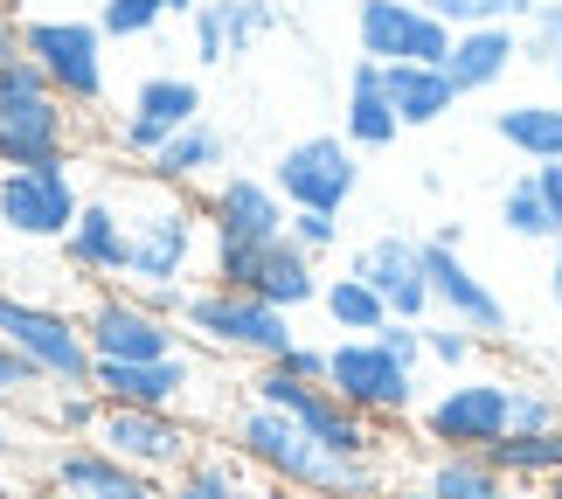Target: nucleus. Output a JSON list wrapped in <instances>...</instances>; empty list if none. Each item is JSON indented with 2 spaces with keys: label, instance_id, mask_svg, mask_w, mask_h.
<instances>
[{
  "label": "nucleus",
  "instance_id": "5",
  "mask_svg": "<svg viewBox=\"0 0 562 499\" xmlns=\"http://www.w3.org/2000/svg\"><path fill=\"white\" fill-rule=\"evenodd\" d=\"M244 388H250L257 402L285 409V417L306 430L319 451H334V458H382V451H389V444H382V423H369L361 409H348L327 382H299V375H285L278 361H257Z\"/></svg>",
  "mask_w": 562,
  "mask_h": 499
},
{
  "label": "nucleus",
  "instance_id": "10",
  "mask_svg": "<svg viewBox=\"0 0 562 499\" xmlns=\"http://www.w3.org/2000/svg\"><path fill=\"white\" fill-rule=\"evenodd\" d=\"M327 388L348 409H361L369 423H409L417 417V402H424V388H417V367H403L375 333H361V340H334L327 347Z\"/></svg>",
  "mask_w": 562,
  "mask_h": 499
},
{
  "label": "nucleus",
  "instance_id": "25",
  "mask_svg": "<svg viewBox=\"0 0 562 499\" xmlns=\"http://www.w3.org/2000/svg\"><path fill=\"white\" fill-rule=\"evenodd\" d=\"M382 91L396 104L403 133H417V125H438L459 112V91H451L445 63H382Z\"/></svg>",
  "mask_w": 562,
  "mask_h": 499
},
{
  "label": "nucleus",
  "instance_id": "7",
  "mask_svg": "<svg viewBox=\"0 0 562 499\" xmlns=\"http://www.w3.org/2000/svg\"><path fill=\"white\" fill-rule=\"evenodd\" d=\"M83 181L77 160H42V167H0V236L21 250H56L77 229Z\"/></svg>",
  "mask_w": 562,
  "mask_h": 499
},
{
  "label": "nucleus",
  "instance_id": "36",
  "mask_svg": "<svg viewBox=\"0 0 562 499\" xmlns=\"http://www.w3.org/2000/svg\"><path fill=\"white\" fill-rule=\"evenodd\" d=\"M507 409H514V438H535V430H555L562 423V396H555L549 382H528V375H514Z\"/></svg>",
  "mask_w": 562,
  "mask_h": 499
},
{
  "label": "nucleus",
  "instance_id": "27",
  "mask_svg": "<svg viewBox=\"0 0 562 499\" xmlns=\"http://www.w3.org/2000/svg\"><path fill=\"white\" fill-rule=\"evenodd\" d=\"M223 160H229L223 133L194 118L188 133H175V139H167L154 160H146V173H154V181H167V188H181V194H202V188L215 181V173H223Z\"/></svg>",
  "mask_w": 562,
  "mask_h": 499
},
{
  "label": "nucleus",
  "instance_id": "40",
  "mask_svg": "<svg viewBox=\"0 0 562 499\" xmlns=\"http://www.w3.org/2000/svg\"><path fill=\"white\" fill-rule=\"evenodd\" d=\"M285 236H292L306 257H327V250H340V215H327V208H292Z\"/></svg>",
  "mask_w": 562,
  "mask_h": 499
},
{
  "label": "nucleus",
  "instance_id": "31",
  "mask_svg": "<svg viewBox=\"0 0 562 499\" xmlns=\"http://www.w3.org/2000/svg\"><path fill=\"white\" fill-rule=\"evenodd\" d=\"M501 229L507 236H521V243H555V215H549V194L542 181H535V167L528 173H514V181L501 188Z\"/></svg>",
  "mask_w": 562,
  "mask_h": 499
},
{
  "label": "nucleus",
  "instance_id": "28",
  "mask_svg": "<svg viewBox=\"0 0 562 499\" xmlns=\"http://www.w3.org/2000/svg\"><path fill=\"white\" fill-rule=\"evenodd\" d=\"M493 139L514 146L528 167H555L562 160V104H542V98L507 104V112H493Z\"/></svg>",
  "mask_w": 562,
  "mask_h": 499
},
{
  "label": "nucleus",
  "instance_id": "48",
  "mask_svg": "<svg viewBox=\"0 0 562 499\" xmlns=\"http://www.w3.org/2000/svg\"><path fill=\"white\" fill-rule=\"evenodd\" d=\"M0 499H21V486L8 479V465H0Z\"/></svg>",
  "mask_w": 562,
  "mask_h": 499
},
{
  "label": "nucleus",
  "instance_id": "49",
  "mask_svg": "<svg viewBox=\"0 0 562 499\" xmlns=\"http://www.w3.org/2000/svg\"><path fill=\"white\" fill-rule=\"evenodd\" d=\"M549 70H555V83H562V56H555V63H549Z\"/></svg>",
  "mask_w": 562,
  "mask_h": 499
},
{
  "label": "nucleus",
  "instance_id": "35",
  "mask_svg": "<svg viewBox=\"0 0 562 499\" xmlns=\"http://www.w3.org/2000/svg\"><path fill=\"white\" fill-rule=\"evenodd\" d=\"M424 8L438 14L445 29H493V21H514V29H521L535 14V0H424Z\"/></svg>",
  "mask_w": 562,
  "mask_h": 499
},
{
  "label": "nucleus",
  "instance_id": "14",
  "mask_svg": "<svg viewBox=\"0 0 562 499\" xmlns=\"http://www.w3.org/2000/svg\"><path fill=\"white\" fill-rule=\"evenodd\" d=\"M91 438L112 451V458H125L133 472H146V479H175V472L202 451V423L181 417V409H125V402H104V417Z\"/></svg>",
  "mask_w": 562,
  "mask_h": 499
},
{
  "label": "nucleus",
  "instance_id": "8",
  "mask_svg": "<svg viewBox=\"0 0 562 499\" xmlns=\"http://www.w3.org/2000/svg\"><path fill=\"white\" fill-rule=\"evenodd\" d=\"M514 375H451V388H438L430 402H417V438L430 451H493L501 438H514Z\"/></svg>",
  "mask_w": 562,
  "mask_h": 499
},
{
  "label": "nucleus",
  "instance_id": "41",
  "mask_svg": "<svg viewBox=\"0 0 562 499\" xmlns=\"http://www.w3.org/2000/svg\"><path fill=\"white\" fill-rule=\"evenodd\" d=\"M375 340H382L403 367H417V375H424V361H430V354H424V319H389Z\"/></svg>",
  "mask_w": 562,
  "mask_h": 499
},
{
  "label": "nucleus",
  "instance_id": "47",
  "mask_svg": "<svg viewBox=\"0 0 562 499\" xmlns=\"http://www.w3.org/2000/svg\"><path fill=\"white\" fill-rule=\"evenodd\" d=\"M535 499H562V472H549V479L535 486Z\"/></svg>",
  "mask_w": 562,
  "mask_h": 499
},
{
  "label": "nucleus",
  "instance_id": "23",
  "mask_svg": "<svg viewBox=\"0 0 562 499\" xmlns=\"http://www.w3.org/2000/svg\"><path fill=\"white\" fill-rule=\"evenodd\" d=\"M514 63H521V29H514V21H493V29H451L445 77H451V91H459V98L501 91Z\"/></svg>",
  "mask_w": 562,
  "mask_h": 499
},
{
  "label": "nucleus",
  "instance_id": "18",
  "mask_svg": "<svg viewBox=\"0 0 562 499\" xmlns=\"http://www.w3.org/2000/svg\"><path fill=\"white\" fill-rule=\"evenodd\" d=\"M91 388L125 409H181L188 417L194 388H209V367H202V347H181L167 361H98Z\"/></svg>",
  "mask_w": 562,
  "mask_h": 499
},
{
  "label": "nucleus",
  "instance_id": "16",
  "mask_svg": "<svg viewBox=\"0 0 562 499\" xmlns=\"http://www.w3.org/2000/svg\"><path fill=\"white\" fill-rule=\"evenodd\" d=\"M194 202H202L209 243H278L292 223V208L271 188V173H215Z\"/></svg>",
  "mask_w": 562,
  "mask_h": 499
},
{
  "label": "nucleus",
  "instance_id": "37",
  "mask_svg": "<svg viewBox=\"0 0 562 499\" xmlns=\"http://www.w3.org/2000/svg\"><path fill=\"white\" fill-rule=\"evenodd\" d=\"M167 21V8L160 0H104L98 8V29H104V42H146Z\"/></svg>",
  "mask_w": 562,
  "mask_h": 499
},
{
  "label": "nucleus",
  "instance_id": "4",
  "mask_svg": "<svg viewBox=\"0 0 562 499\" xmlns=\"http://www.w3.org/2000/svg\"><path fill=\"white\" fill-rule=\"evenodd\" d=\"M181 333L188 347H202V354H223V361H278L285 347L299 340L292 333V313L265 306V298L250 292H229V285H188L181 298Z\"/></svg>",
  "mask_w": 562,
  "mask_h": 499
},
{
  "label": "nucleus",
  "instance_id": "42",
  "mask_svg": "<svg viewBox=\"0 0 562 499\" xmlns=\"http://www.w3.org/2000/svg\"><path fill=\"white\" fill-rule=\"evenodd\" d=\"M278 367L299 382H327V347H313V340H292L285 354H278Z\"/></svg>",
  "mask_w": 562,
  "mask_h": 499
},
{
  "label": "nucleus",
  "instance_id": "9",
  "mask_svg": "<svg viewBox=\"0 0 562 499\" xmlns=\"http://www.w3.org/2000/svg\"><path fill=\"white\" fill-rule=\"evenodd\" d=\"M209 285H229V292H250L278 313H306L319 306V257H306L292 236L278 243H209Z\"/></svg>",
  "mask_w": 562,
  "mask_h": 499
},
{
  "label": "nucleus",
  "instance_id": "3",
  "mask_svg": "<svg viewBox=\"0 0 562 499\" xmlns=\"http://www.w3.org/2000/svg\"><path fill=\"white\" fill-rule=\"evenodd\" d=\"M83 112L49 91L35 56L0 63V167H42V160H77Z\"/></svg>",
  "mask_w": 562,
  "mask_h": 499
},
{
  "label": "nucleus",
  "instance_id": "24",
  "mask_svg": "<svg viewBox=\"0 0 562 499\" xmlns=\"http://www.w3.org/2000/svg\"><path fill=\"white\" fill-rule=\"evenodd\" d=\"M340 139H348L355 154H382V146L403 139V118H396V104H389V91H382V63H369V56H355V70H348Z\"/></svg>",
  "mask_w": 562,
  "mask_h": 499
},
{
  "label": "nucleus",
  "instance_id": "15",
  "mask_svg": "<svg viewBox=\"0 0 562 499\" xmlns=\"http://www.w3.org/2000/svg\"><path fill=\"white\" fill-rule=\"evenodd\" d=\"M271 188L285 194V208H327L340 215L361 188V154L340 133H306L271 160Z\"/></svg>",
  "mask_w": 562,
  "mask_h": 499
},
{
  "label": "nucleus",
  "instance_id": "21",
  "mask_svg": "<svg viewBox=\"0 0 562 499\" xmlns=\"http://www.w3.org/2000/svg\"><path fill=\"white\" fill-rule=\"evenodd\" d=\"M348 271L361 277V285L382 292L389 319H430V277H424V236H403V229H382L369 236Z\"/></svg>",
  "mask_w": 562,
  "mask_h": 499
},
{
  "label": "nucleus",
  "instance_id": "17",
  "mask_svg": "<svg viewBox=\"0 0 562 499\" xmlns=\"http://www.w3.org/2000/svg\"><path fill=\"white\" fill-rule=\"evenodd\" d=\"M355 49L369 63H445L451 29L424 0H355Z\"/></svg>",
  "mask_w": 562,
  "mask_h": 499
},
{
  "label": "nucleus",
  "instance_id": "19",
  "mask_svg": "<svg viewBox=\"0 0 562 499\" xmlns=\"http://www.w3.org/2000/svg\"><path fill=\"white\" fill-rule=\"evenodd\" d=\"M42 479H49L56 499H160V479L112 458L98 438H49Z\"/></svg>",
  "mask_w": 562,
  "mask_h": 499
},
{
  "label": "nucleus",
  "instance_id": "26",
  "mask_svg": "<svg viewBox=\"0 0 562 499\" xmlns=\"http://www.w3.org/2000/svg\"><path fill=\"white\" fill-rule=\"evenodd\" d=\"M417 479L430 486V499H528L486 451H430Z\"/></svg>",
  "mask_w": 562,
  "mask_h": 499
},
{
  "label": "nucleus",
  "instance_id": "29",
  "mask_svg": "<svg viewBox=\"0 0 562 499\" xmlns=\"http://www.w3.org/2000/svg\"><path fill=\"white\" fill-rule=\"evenodd\" d=\"M319 313H327V327L340 340H361V333H382L389 327V306H382V292L375 285H361L355 271H340L319 285Z\"/></svg>",
  "mask_w": 562,
  "mask_h": 499
},
{
  "label": "nucleus",
  "instance_id": "33",
  "mask_svg": "<svg viewBox=\"0 0 562 499\" xmlns=\"http://www.w3.org/2000/svg\"><path fill=\"white\" fill-rule=\"evenodd\" d=\"M215 14H223V42H229V63L250 56L265 35H278V0H215Z\"/></svg>",
  "mask_w": 562,
  "mask_h": 499
},
{
  "label": "nucleus",
  "instance_id": "20",
  "mask_svg": "<svg viewBox=\"0 0 562 499\" xmlns=\"http://www.w3.org/2000/svg\"><path fill=\"white\" fill-rule=\"evenodd\" d=\"M424 277H430V313L459 319L465 333L501 340V333L514 327V319H507V298L465 264V250H451V243H438V236H424Z\"/></svg>",
  "mask_w": 562,
  "mask_h": 499
},
{
  "label": "nucleus",
  "instance_id": "39",
  "mask_svg": "<svg viewBox=\"0 0 562 499\" xmlns=\"http://www.w3.org/2000/svg\"><path fill=\"white\" fill-rule=\"evenodd\" d=\"M42 388H49V382H42V367L0 340V409H35Z\"/></svg>",
  "mask_w": 562,
  "mask_h": 499
},
{
  "label": "nucleus",
  "instance_id": "34",
  "mask_svg": "<svg viewBox=\"0 0 562 499\" xmlns=\"http://www.w3.org/2000/svg\"><path fill=\"white\" fill-rule=\"evenodd\" d=\"M424 354H430V367H445V375H465V367L486 354V340L465 333L459 319H424Z\"/></svg>",
  "mask_w": 562,
  "mask_h": 499
},
{
  "label": "nucleus",
  "instance_id": "22",
  "mask_svg": "<svg viewBox=\"0 0 562 499\" xmlns=\"http://www.w3.org/2000/svg\"><path fill=\"white\" fill-rule=\"evenodd\" d=\"M63 271L77 277V285H119L125 277V208H119V194L104 188V194H83V208H77V229L63 236Z\"/></svg>",
  "mask_w": 562,
  "mask_h": 499
},
{
  "label": "nucleus",
  "instance_id": "6",
  "mask_svg": "<svg viewBox=\"0 0 562 499\" xmlns=\"http://www.w3.org/2000/svg\"><path fill=\"white\" fill-rule=\"evenodd\" d=\"M0 340L14 347V354H29L42 367V382L56 388H91V340H83V319L70 306H56V298H29L14 285H0Z\"/></svg>",
  "mask_w": 562,
  "mask_h": 499
},
{
  "label": "nucleus",
  "instance_id": "12",
  "mask_svg": "<svg viewBox=\"0 0 562 499\" xmlns=\"http://www.w3.org/2000/svg\"><path fill=\"white\" fill-rule=\"evenodd\" d=\"M21 56L42 63L49 91L77 112H98L104 104V29L83 14H42V21H21Z\"/></svg>",
  "mask_w": 562,
  "mask_h": 499
},
{
  "label": "nucleus",
  "instance_id": "30",
  "mask_svg": "<svg viewBox=\"0 0 562 499\" xmlns=\"http://www.w3.org/2000/svg\"><path fill=\"white\" fill-rule=\"evenodd\" d=\"M244 479H250V465L236 458V451H194V458L175 472V479L160 486V499H244Z\"/></svg>",
  "mask_w": 562,
  "mask_h": 499
},
{
  "label": "nucleus",
  "instance_id": "43",
  "mask_svg": "<svg viewBox=\"0 0 562 499\" xmlns=\"http://www.w3.org/2000/svg\"><path fill=\"white\" fill-rule=\"evenodd\" d=\"M535 181H542V194H549V215H555V229H562V160H555V167H535Z\"/></svg>",
  "mask_w": 562,
  "mask_h": 499
},
{
  "label": "nucleus",
  "instance_id": "38",
  "mask_svg": "<svg viewBox=\"0 0 562 499\" xmlns=\"http://www.w3.org/2000/svg\"><path fill=\"white\" fill-rule=\"evenodd\" d=\"M562 56V0H535V14L521 21V63H549Z\"/></svg>",
  "mask_w": 562,
  "mask_h": 499
},
{
  "label": "nucleus",
  "instance_id": "45",
  "mask_svg": "<svg viewBox=\"0 0 562 499\" xmlns=\"http://www.w3.org/2000/svg\"><path fill=\"white\" fill-rule=\"evenodd\" d=\"M382 499H430V486L417 479V472H409V479H389V486H382Z\"/></svg>",
  "mask_w": 562,
  "mask_h": 499
},
{
  "label": "nucleus",
  "instance_id": "1",
  "mask_svg": "<svg viewBox=\"0 0 562 499\" xmlns=\"http://www.w3.org/2000/svg\"><path fill=\"white\" fill-rule=\"evenodd\" d=\"M223 444L250 472L292 486L299 499H382V486H389V465L382 458H334V451H319L306 430L285 417V409L257 402L250 388L236 396V409L223 417Z\"/></svg>",
  "mask_w": 562,
  "mask_h": 499
},
{
  "label": "nucleus",
  "instance_id": "44",
  "mask_svg": "<svg viewBox=\"0 0 562 499\" xmlns=\"http://www.w3.org/2000/svg\"><path fill=\"white\" fill-rule=\"evenodd\" d=\"M8 56H21V21L0 8V63H8Z\"/></svg>",
  "mask_w": 562,
  "mask_h": 499
},
{
  "label": "nucleus",
  "instance_id": "46",
  "mask_svg": "<svg viewBox=\"0 0 562 499\" xmlns=\"http://www.w3.org/2000/svg\"><path fill=\"white\" fill-rule=\"evenodd\" d=\"M549 306L562 313V236L549 243Z\"/></svg>",
  "mask_w": 562,
  "mask_h": 499
},
{
  "label": "nucleus",
  "instance_id": "32",
  "mask_svg": "<svg viewBox=\"0 0 562 499\" xmlns=\"http://www.w3.org/2000/svg\"><path fill=\"white\" fill-rule=\"evenodd\" d=\"M29 417H35V430H49V438H91L98 417H104V396L98 388H56L49 382Z\"/></svg>",
  "mask_w": 562,
  "mask_h": 499
},
{
  "label": "nucleus",
  "instance_id": "13",
  "mask_svg": "<svg viewBox=\"0 0 562 499\" xmlns=\"http://www.w3.org/2000/svg\"><path fill=\"white\" fill-rule=\"evenodd\" d=\"M202 118V83L181 77V70H154V77H139L133 83V98L119 104V118H112V133H104V146H112L119 160H154L175 133H188V125Z\"/></svg>",
  "mask_w": 562,
  "mask_h": 499
},
{
  "label": "nucleus",
  "instance_id": "11",
  "mask_svg": "<svg viewBox=\"0 0 562 499\" xmlns=\"http://www.w3.org/2000/svg\"><path fill=\"white\" fill-rule=\"evenodd\" d=\"M77 319H83V340H91L98 361H167V354L188 347L181 319H167L154 298H139L133 285H91Z\"/></svg>",
  "mask_w": 562,
  "mask_h": 499
},
{
  "label": "nucleus",
  "instance_id": "2",
  "mask_svg": "<svg viewBox=\"0 0 562 499\" xmlns=\"http://www.w3.org/2000/svg\"><path fill=\"white\" fill-rule=\"evenodd\" d=\"M119 208H125V277L119 285L133 292H154V285H202L194 264L209 257V223H202V202L181 188L154 181V173H133V181H112Z\"/></svg>",
  "mask_w": 562,
  "mask_h": 499
}]
</instances>
